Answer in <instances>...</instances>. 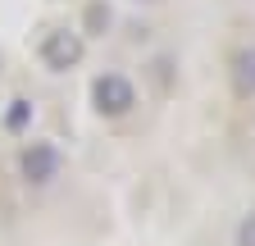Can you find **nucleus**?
Wrapping results in <instances>:
<instances>
[{
	"label": "nucleus",
	"instance_id": "nucleus-5",
	"mask_svg": "<svg viewBox=\"0 0 255 246\" xmlns=\"http://www.w3.org/2000/svg\"><path fill=\"white\" fill-rule=\"evenodd\" d=\"M110 27H114V9L105 5V0H91V5L82 9V32L87 37H105Z\"/></svg>",
	"mask_w": 255,
	"mask_h": 246
},
{
	"label": "nucleus",
	"instance_id": "nucleus-4",
	"mask_svg": "<svg viewBox=\"0 0 255 246\" xmlns=\"http://www.w3.org/2000/svg\"><path fill=\"white\" fill-rule=\"evenodd\" d=\"M228 73H233V91L251 101V96H255V46H242V50L233 55Z\"/></svg>",
	"mask_w": 255,
	"mask_h": 246
},
{
	"label": "nucleus",
	"instance_id": "nucleus-7",
	"mask_svg": "<svg viewBox=\"0 0 255 246\" xmlns=\"http://www.w3.org/2000/svg\"><path fill=\"white\" fill-rule=\"evenodd\" d=\"M233 237H237V246H255V210L237 219V233Z\"/></svg>",
	"mask_w": 255,
	"mask_h": 246
},
{
	"label": "nucleus",
	"instance_id": "nucleus-3",
	"mask_svg": "<svg viewBox=\"0 0 255 246\" xmlns=\"http://www.w3.org/2000/svg\"><path fill=\"white\" fill-rule=\"evenodd\" d=\"M18 173L27 187H50V182L64 173V155L55 141H27L18 150Z\"/></svg>",
	"mask_w": 255,
	"mask_h": 246
},
{
	"label": "nucleus",
	"instance_id": "nucleus-1",
	"mask_svg": "<svg viewBox=\"0 0 255 246\" xmlns=\"http://www.w3.org/2000/svg\"><path fill=\"white\" fill-rule=\"evenodd\" d=\"M91 110L101 119H123L137 110V87L123 73H96L91 78Z\"/></svg>",
	"mask_w": 255,
	"mask_h": 246
},
{
	"label": "nucleus",
	"instance_id": "nucleus-6",
	"mask_svg": "<svg viewBox=\"0 0 255 246\" xmlns=\"http://www.w3.org/2000/svg\"><path fill=\"white\" fill-rule=\"evenodd\" d=\"M32 123V101H9V110H5V128L9 132H23Z\"/></svg>",
	"mask_w": 255,
	"mask_h": 246
},
{
	"label": "nucleus",
	"instance_id": "nucleus-2",
	"mask_svg": "<svg viewBox=\"0 0 255 246\" xmlns=\"http://www.w3.org/2000/svg\"><path fill=\"white\" fill-rule=\"evenodd\" d=\"M37 55H41V64L50 73H69V69L82 64L87 41H82V32H73V27H50V32L41 37V46H37Z\"/></svg>",
	"mask_w": 255,
	"mask_h": 246
}]
</instances>
